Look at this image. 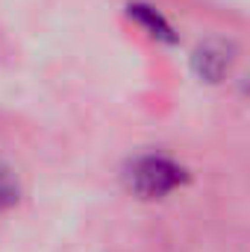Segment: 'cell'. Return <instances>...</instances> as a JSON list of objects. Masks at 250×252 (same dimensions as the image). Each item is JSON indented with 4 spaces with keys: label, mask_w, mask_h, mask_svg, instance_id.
Returning a JSON list of instances; mask_svg holds the SVG:
<instances>
[{
    "label": "cell",
    "mask_w": 250,
    "mask_h": 252,
    "mask_svg": "<svg viewBox=\"0 0 250 252\" xmlns=\"http://www.w3.org/2000/svg\"><path fill=\"white\" fill-rule=\"evenodd\" d=\"M183 179H186L183 170L168 158H141L129 173V185L135 188V193H141L147 199L174 190Z\"/></svg>",
    "instance_id": "6da1fadb"
},
{
    "label": "cell",
    "mask_w": 250,
    "mask_h": 252,
    "mask_svg": "<svg viewBox=\"0 0 250 252\" xmlns=\"http://www.w3.org/2000/svg\"><path fill=\"white\" fill-rule=\"evenodd\" d=\"M230 62H233V56H230V50H227L221 41H209V44H203V47L194 53V67H197V73H200L203 79H209V82H218V79L230 70Z\"/></svg>",
    "instance_id": "7a4b0ae2"
},
{
    "label": "cell",
    "mask_w": 250,
    "mask_h": 252,
    "mask_svg": "<svg viewBox=\"0 0 250 252\" xmlns=\"http://www.w3.org/2000/svg\"><path fill=\"white\" fill-rule=\"evenodd\" d=\"M129 15L138 18V21L150 30V35H156V38H162V41H174L171 27L165 24V18H162L156 9H150V6H144V3H132V6H129Z\"/></svg>",
    "instance_id": "3957f363"
},
{
    "label": "cell",
    "mask_w": 250,
    "mask_h": 252,
    "mask_svg": "<svg viewBox=\"0 0 250 252\" xmlns=\"http://www.w3.org/2000/svg\"><path fill=\"white\" fill-rule=\"evenodd\" d=\"M15 199H18V185L12 179V173L0 167V208H9Z\"/></svg>",
    "instance_id": "277c9868"
}]
</instances>
